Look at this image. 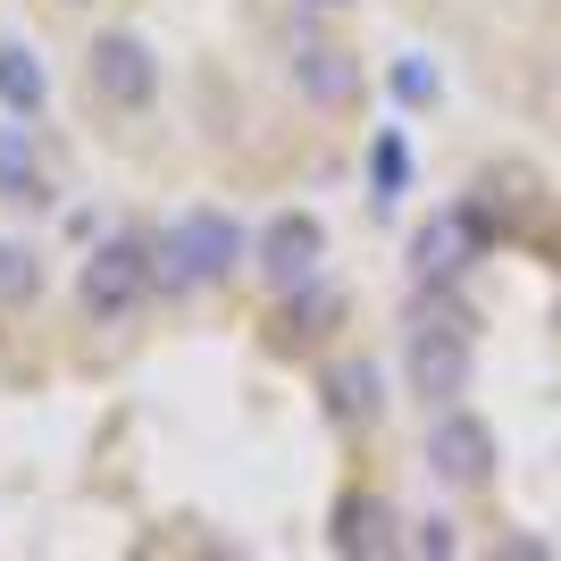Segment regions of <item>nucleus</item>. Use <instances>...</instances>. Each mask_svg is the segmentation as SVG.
<instances>
[{"label":"nucleus","mask_w":561,"mask_h":561,"mask_svg":"<svg viewBox=\"0 0 561 561\" xmlns=\"http://www.w3.org/2000/svg\"><path fill=\"white\" fill-rule=\"evenodd\" d=\"M34 285V268H25V252H0V294H25Z\"/></svg>","instance_id":"2eb2a0df"},{"label":"nucleus","mask_w":561,"mask_h":561,"mask_svg":"<svg viewBox=\"0 0 561 561\" xmlns=\"http://www.w3.org/2000/svg\"><path fill=\"white\" fill-rule=\"evenodd\" d=\"M294 84H302L310 101H328V110H344L352 93H360V68H352L335 43H302V59H294Z\"/></svg>","instance_id":"6e6552de"},{"label":"nucleus","mask_w":561,"mask_h":561,"mask_svg":"<svg viewBox=\"0 0 561 561\" xmlns=\"http://www.w3.org/2000/svg\"><path fill=\"white\" fill-rule=\"evenodd\" d=\"M478 243H486V227L469 210H445V218H427L420 227V243H411V260H420V285H453L478 260Z\"/></svg>","instance_id":"0eeeda50"},{"label":"nucleus","mask_w":561,"mask_h":561,"mask_svg":"<svg viewBox=\"0 0 561 561\" xmlns=\"http://www.w3.org/2000/svg\"><path fill=\"white\" fill-rule=\"evenodd\" d=\"M427 469H436L445 486H486L494 478V427L469 420V411H445L436 436H427Z\"/></svg>","instance_id":"7ed1b4c3"},{"label":"nucleus","mask_w":561,"mask_h":561,"mask_svg":"<svg viewBox=\"0 0 561 561\" xmlns=\"http://www.w3.org/2000/svg\"><path fill=\"white\" fill-rule=\"evenodd\" d=\"M0 193L9 202H43V168L25 160V135H0Z\"/></svg>","instance_id":"f8f14e48"},{"label":"nucleus","mask_w":561,"mask_h":561,"mask_svg":"<svg viewBox=\"0 0 561 561\" xmlns=\"http://www.w3.org/2000/svg\"><path fill=\"white\" fill-rule=\"evenodd\" d=\"M328 394H335V420H369L377 411V369L369 360H344V369L328 377Z\"/></svg>","instance_id":"9d476101"},{"label":"nucleus","mask_w":561,"mask_h":561,"mask_svg":"<svg viewBox=\"0 0 561 561\" xmlns=\"http://www.w3.org/2000/svg\"><path fill=\"white\" fill-rule=\"evenodd\" d=\"M461 386H469V328H461V319L420 328V335H411V394H427L436 411H445Z\"/></svg>","instance_id":"20e7f679"},{"label":"nucleus","mask_w":561,"mask_h":561,"mask_svg":"<svg viewBox=\"0 0 561 561\" xmlns=\"http://www.w3.org/2000/svg\"><path fill=\"white\" fill-rule=\"evenodd\" d=\"M411 553H453V528H445V519H420V537H411Z\"/></svg>","instance_id":"4468645a"},{"label":"nucleus","mask_w":561,"mask_h":561,"mask_svg":"<svg viewBox=\"0 0 561 561\" xmlns=\"http://www.w3.org/2000/svg\"><path fill=\"white\" fill-rule=\"evenodd\" d=\"M319 252H328V234H319V218H302V210H285L277 227L260 234V268H268L277 294H302V285L319 277Z\"/></svg>","instance_id":"423d86ee"},{"label":"nucleus","mask_w":561,"mask_h":561,"mask_svg":"<svg viewBox=\"0 0 561 561\" xmlns=\"http://www.w3.org/2000/svg\"><path fill=\"white\" fill-rule=\"evenodd\" d=\"M369 176H377V185H386V193H394L402 176H411V151H402V142L386 135V142H377V160H369Z\"/></svg>","instance_id":"ddd939ff"},{"label":"nucleus","mask_w":561,"mask_h":561,"mask_svg":"<svg viewBox=\"0 0 561 561\" xmlns=\"http://www.w3.org/2000/svg\"><path fill=\"white\" fill-rule=\"evenodd\" d=\"M335 545H344V553H394V512H386V503H369V494H352L344 512H335Z\"/></svg>","instance_id":"1a4fd4ad"},{"label":"nucleus","mask_w":561,"mask_h":561,"mask_svg":"<svg viewBox=\"0 0 561 561\" xmlns=\"http://www.w3.org/2000/svg\"><path fill=\"white\" fill-rule=\"evenodd\" d=\"M142 294H151V252L142 243H101L84 260V310L93 319H126Z\"/></svg>","instance_id":"f03ea898"},{"label":"nucleus","mask_w":561,"mask_h":561,"mask_svg":"<svg viewBox=\"0 0 561 561\" xmlns=\"http://www.w3.org/2000/svg\"><path fill=\"white\" fill-rule=\"evenodd\" d=\"M93 93L110 110H142V101L160 93V68H151V50L135 34H101L93 43Z\"/></svg>","instance_id":"39448f33"},{"label":"nucleus","mask_w":561,"mask_h":561,"mask_svg":"<svg viewBox=\"0 0 561 561\" xmlns=\"http://www.w3.org/2000/svg\"><path fill=\"white\" fill-rule=\"evenodd\" d=\"M0 101H9V110H43V68H34L18 43H0Z\"/></svg>","instance_id":"9b49d317"},{"label":"nucleus","mask_w":561,"mask_h":561,"mask_svg":"<svg viewBox=\"0 0 561 561\" xmlns=\"http://www.w3.org/2000/svg\"><path fill=\"white\" fill-rule=\"evenodd\" d=\"M243 260V234H234V218L218 210H185L176 227L160 234V260H151V277L168 285V294H202V285H218Z\"/></svg>","instance_id":"f257e3e1"},{"label":"nucleus","mask_w":561,"mask_h":561,"mask_svg":"<svg viewBox=\"0 0 561 561\" xmlns=\"http://www.w3.org/2000/svg\"><path fill=\"white\" fill-rule=\"evenodd\" d=\"M328 9H335V0H328Z\"/></svg>","instance_id":"dca6fc26"}]
</instances>
